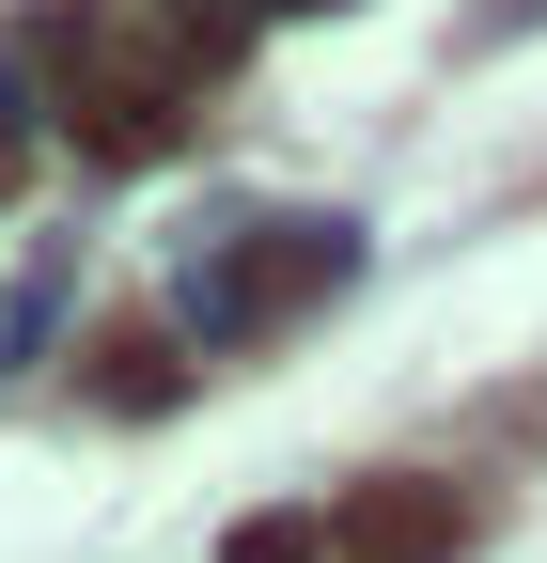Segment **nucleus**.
<instances>
[{"label": "nucleus", "mask_w": 547, "mask_h": 563, "mask_svg": "<svg viewBox=\"0 0 547 563\" xmlns=\"http://www.w3.org/2000/svg\"><path fill=\"white\" fill-rule=\"evenodd\" d=\"M47 95L79 125V157H157L172 141V95H188V47L157 16H125V0H79V16H47Z\"/></svg>", "instance_id": "nucleus-1"}, {"label": "nucleus", "mask_w": 547, "mask_h": 563, "mask_svg": "<svg viewBox=\"0 0 547 563\" xmlns=\"http://www.w3.org/2000/svg\"><path fill=\"white\" fill-rule=\"evenodd\" d=\"M94 391H125V407H157V391H172V344H142V329H125V344H94Z\"/></svg>", "instance_id": "nucleus-3"}, {"label": "nucleus", "mask_w": 547, "mask_h": 563, "mask_svg": "<svg viewBox=\"0 0 547 563\" xmlns=\"http://www.w3.org/2000/svg\"><path fill=\"white\" fill-rule=\"evenodd\" d=\"M220 563H328V532H313V517H250Z\"/></svg>", "instance_id": "nucleus-4"}, {"label": "nucleus", "mask_w": 547, "mask_h": 563, "mask_svg": "<svg viewBox=\"0 0 547 563\" xmlns=\"http://www.w3.org/2000/svg\"><path fill=\"white\" fill-rule=\"evenodd\" d=\"M328 548H360V563H454L469 548V501H454L438 470H376V485L328 501Z\"/></svg>", "instance_id": "nucleus-2"}]
</instances>
